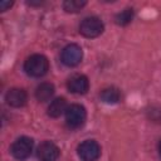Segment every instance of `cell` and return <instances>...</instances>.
Returning <instances> with one entry per match:
<instances>
[{"label": "cell", "mask_w": 161, "mask_h": 161, "mask_svg": "<svg viewBox=\"0 0 161 161\" xmlns=\"http://www.w3.org/2000/svg\"><path fill=\"white\" fill-rule=\"evenodd\" d=\"M48 68H49L48 59L42 54L30 55L24 63V70L26 72V74L35 78L43 77L48 72Z\"/></svg>", "instance_id": "6da1fadb"}, {"label": "cell", "mask_w": 161, "mask_h": 161, "mask_svg": "<svg viewBox=\"0 0 161 161\" xmlns=\"http://www.w3.org/2000/svg\"><path fill=\"white\" fill-rule=\"evenodd\" d=\"M87 117L86 108L80 104H70L65 111V122L70 128L80 127Z\"/></svg>", "instance_id": "7a4b0ae2"}, {"label": "cell", "mask_w": 161, "mask_h": 161, "mask_svg": "<svg viewBox=\"0 0 161 161\" xmlns=\"http://www.w3.org/2000/svg\"><path fill=\"white\" fill-rule=\"evenodd\" d=\"M79 31L86 38H96L103 31V23L97 16H88L82 20Z\"/></svg>", "instance_id": "3957f363"}, {"label": "cell", "mask_w": 161, "mask_h": 161, "mask_svg": "<svg viewBox=\"0 0 161 161\" xmlns=\"http://www.w3.org/2000/svg\"><path fill=\"white\" fill-rule=\"evenodd\" d=\"M33 140L30 137L23 136L20 138H18L13 145H11V155L18 158V160H25L30 156L31 151H33Z\"/></svg>", "instance_id": "277c9868"}, {"label": "cell", "mask_w": 161, "mask_h": 161, "mask_svg": "<svg viewBox=\"0 0 161 161\" xmlns=\"http://www.w3.org/2000/svg\"><path fill=\"white\" fill-rule=\"evenodd\" d=\"M99 155L101 147L93 140H86L78 146V156L83 161H96Z\"/></svg>", "instance_id": "5b68a950"}, {"label": "cell", "mask_w": 161, "mask_h": 161, "mask_svg": "<svg viewBox=\"0 0 161 161\" xmlns=\"http://www.w3.org/2000/svg\"><path fill=\"white\" fill-rule=\"evenodd\" d=\"M83 58L82 48L77 44H69L62 50V62L68 67H74L80 63Z\"/></svg>", "instance_id": "8992f818"}, {"label": "cell", "mask_w": 161, "mask_h": 161, "mask_svg": "<svg viewBox=\"0 0 161 161\" xmlns=\"http://www.w3.org/2000/svg\"><path fill=\"white\" fill-rule=\"evenodd\" d=\"M59 157V148L50 141L43 142L38 147V158L40 161H55Z\"/></svg>", "instance_id": "52a82bcc"}, {"label": "cell", "mask_w": 161, "mask_h": 161, "mask_svg": "<svg viewBox=\"0 0 161 161\" xmlns=\"http://www.w3.org/2000/svg\"><path fill=\"white\" fill-rule=\"evenodd\" d=\"M68 89L75 94H84L89 88L88 78L83 74H75L68 80Z\"/></svg>", "instance_id": "ba28073f"}, {"label": "cell", "mask_w": 161, "mask_h": 161, "mask_svg": "<svg viewBox=\"0 0 161 161\" xmlns=\"http://www.w3.org/2000/svg\"><path fill=\"white\" fill-rule=\"evenodd\" d=\"M5 99H6L8 104H10L11 107H23L26 103L28 96H26V92L24 89L11 88L8 91Z\"/></svg>", "instance_id": "9c48e42d"}, {"label": "cell", "mask_w": 161, "mask_h": 161, "mask_svg": "<svg viewBox=\"0 0 161 161\" xmlns=\"http://www.w3.org/2000/svg\"><path fill=\"white\" fill-rule=\"evenodd\" d=\"M53 94H54V86L48 82L39 84L35 89V97L39 102H45V101L50 99Z\"/></svg>", "instance_id": "30bf717a"}, {"label": "cell", "mask_w": 161, "mask_h": 161, "mask_svg": "<svg viewBox=\"0 0 161 161\" xmlns=\"http://www.w3.org/2000/svg\"><path fill=\"white\" fill-rule=\"evenodd\" d=\"M64 111H67V102L63 97L55 98L48 107V114L53 118L59 117Z\"/></svg>", "instance_id": "8fae6325"}, {"label": "cell", "mask_w": 161, "mask_h": 161, "mask_svg": "<svg viewBox=\"0 0 161 161\" xmlns=\"http://www.w3.org/2000/svg\"><path fill=\"white\" fill-rule=\"evenodd\" d=\"M101 99L104 103L114 104L121 99V93L116 87H108L101 92Z\"/></svg>", "instance_id": "7c38bea8"}, {"label": "cell", "mask_w": 161, "mask_h": 161, "mask_svg": "<svg viewBox=\"0 0 161 161\" xmlns=\"http://www.w3.org/2000/svg\"><path fill=\"white\" fill-rule=\"evenodd\" d=\"M132 18H133V10L131 8H127L114 16V21H116V24L123 26V25H127L132 20Z\"/></svg>", "instance_id": "4fadbf2b"}, {"label": "cell", "mask_w": 161, "mask_h": 161, "mask_svg": "<svg viewBox=\"0 0 161 161\" xmlns=\"http://www.w3.org/2000/svg\"><path fill=\"white\" fill-rule=\"evenodd\" d=\"M87 3L84 0H67L63 3V8L67 13H77Z\"/></svg>", "instance_id": "5bb4252c"}, {"label": "cell", "mask_w": 161, "mask_h": 161, "mask_svg": "<svg viewBox=\"0 0 161 161\" xmlns=\"http://www.w3.org/2000/svg\"><path fill=\"white\" fill-rule=\"evenodd\" d=\"M11 5H13L11 1H9V0H1V1H0V10H1V11H5V10H8Z\"/></svg>", "instance_id": "9a60e30c"}, {"label": "cell", "mask_w": 161, "mask_h": 161, "mask_svg": "<svg viewBox=\"0 0 161 161\" xmlns=\"http://www.w3.org/2000/svg\"><path fill=\"white\" fill-rule=\"evenodd\" d=\"M158 153H160V156H161V141H160V143H158Z\"/></svg>", "instance_id": "2e32d148"}]
</instances>
